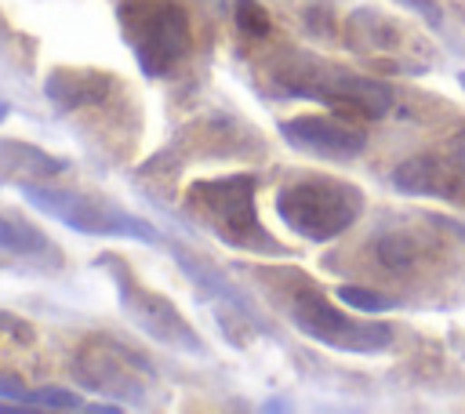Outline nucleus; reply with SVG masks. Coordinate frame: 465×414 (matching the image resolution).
<instances>
[{
	"instance_id": "nucleus-21",
	"label": "nucleus",
	"mask_w": 465,
	"mask_h": 414,
	"mask_svg": "<svg viewBox=\"0 0 465 414\" xmlns=\"http://www.w3.org/2000/svg\"><path fill=\"white\" fill-rule=\"evenodd\" d=\"M392 4H400V7L411 11V15H418L429 29H440V25H443V11H440L436 0H392Z\"/></svg>"
},
{
	"instance_id": "nucleus-23",
	"label": "nucleus",
	"mask_w": 465,
	"mask_h": 414,
	"mask_svg": "<svg viewBox=\"0 0 465 414\" xmlns=\"http://www.w3.org/2000/svg\"><path fill=\"white\" fill-rule=\"evenodd\" d=\"M22 385H25V381H22L15 370H0V396H4V399H11Z\"/></svg>"
},
{
	"instance_id": "nucleus-22",
	"label": "nucleus",
	"mask_w": 465,
	"mask_h": 414,
	"mask_svg": "<svg viewBox=\"0 0 465 414\" xmlns=\"http://www.w3.org/2000/svg\"><path fill=\"white\" fill-rule=\"evenodd\" d=\"M0 334H7V338H18V341H33V327H29L22 316H15V312H4V309H0Z\"/></svg>"
},
{
	"instance_id": "nucleus-10",
	"label": "nucleus",
	"mask_w": 465,
	"mask_h": 414,
	"mask_svg": "<svg viewBox=\"0 0 465 414\" xmlns=\"http://www.w3.org/2000/svg\"><path fill=\"white\" fill-rule=\"evenodd\" d=\"M436 222L440 218H425V225H407V222H392L385 218V225H378L367 240V251L374 269L381 276H396V280H411L429 258L432 251H443V243L436 240Z\"/></svg>"
},
{
	"instance_id": "nucleus-15",
	"label": "nucleus",
	"mask_w": 465,
	"mask_h": 414,
	"mask_svg": "<svg viewBox=\"0 0 465 414\" xmlns=\"http://www.w3.org/2000/svg\"><path fill=\"white\" fill-rule=\"evenodd\" d=\"M0 251L47 261L51 269L62 265V254H58L54 240L44 236V232H40L33 222H25V218H7V214H0Z\"/></svg>"
},
{
	"instance_id": "nucleus-4",
	"label": "nucleus",
	"mask_w": 465,
	"mask_h": 414,
	"mask_svg": "<svg viewBox=\"0 0 465 414\" xmlns=\"http://www.w3.org/2000/svg\"><path fill=\"white\" fill-rule=\"evenodd\" d=\"M272 211L287 232L305 243H331L345 236L367 211V196L360 185L334 174H294L272 196Z\"/></svg>"
},
{
	"instance_id": "nucleus-11",
	"label": "nucleus",
	"mask_w": 465,
	"mask_h": 414,
	"mask_svg": "<svg viewBox=\"0 0 465 414\" xmlns=\"http://www.w3.org/2000/svg\"><path fill=\"white\" fill-rule=\"evenodd\" d=\"M280 138L302 153V156H316V160H334V163H352L367 153V134L345 120L334 116H316V113H302V116H287L280 120Z\"/></svg>"
},
{
	"instance_id": "nucleus-18",
	"label": "nucleus",
	"mask_w": 465,
	"mask_h": 414,
	"mask_svg": "<svg viewBox=\"0 0 465 414\" xmlns=\"http://www.w3.org/2000/svg\"><path fill=\"white\" fill-rule=\"evenodd\" d=\"M334 298L363 316H378V312H389V309H400V298L392 294H381L374 287H363V283H338L334 287Z\"/></svg>"
},
{
	"instance_id": "nucleus-16",
	"label": "nucleus",
	"mask_w": 465,
	"mask_h": 414,
	"mask_svg": "<svg viewBox=\"0 0 465 414\" xmlns=\"http://www.w3.org/2000/svg\"><path fill=\"white\" fill-rule=\"evenodd\" d=\"M345 44L352 51H392L396 47V29L378 11L356 7L349 15V22H345Z\"/></svg>"
},
{
	"instance_id": "nucleus-8",
	"label": "nucleus",
	"mask_w": 465,
	"mask_h": 414,
	"mask_svg": "<svg viewBox=\"0 0 465 414\" xmlns=\"http://www.w3.org/2000/svg\"><path fill=\"white\" fill-rule=\"evenodd\" d=\"M69 374L80 389L116 403H142L156 381L153 363L113 334L84 338L69 360Z\"/></svg>"
},
{
	"instance_id": "nucleus-7",
	"label": "nucleus",
	"mask_w": 465,
	"mask_h": 414,
	"mask_svg": "<svg viewBox=\"0 0 465 414\" xmlns=\"http://www.w3.org/2000/svg\"><path fill=\"white\" fill-rule=\"evenodd\" d=\"M94 269L109 272L113 287H116V301H120V312L142 330L149 334L153 341H160L163 349H174V352H185V356H207V345L203 338L196 334V327L174 309V301L153 287H145L134 269L120 258V254H98L94 258Z\"/></svg>"
},
{
	"instance_id": "nucleus-13",
	"label": "nucleus",
	"mask_w": 465,
	"mask_h": 414,
	"mask_svg": "<svg viewBox=\"0 0 465 414\" xmlns=\"http://www.w3.org/2000/svg\"><path fill=\"white\" fill-rule=\"evenodd\" d=\"M461 167L443 156H432V153H421V156H411L403 160L396 171H392V185L407 196H432V200H454L461 196Z\"/></svg>"
},
{
	"instance_id": "nucleus-5",
	"label": "nucleus",
	"mask_w": 465,
	"mask_h": 414,
	"mask_svg": "<svg viewBox=\"0 0 465 414\" xmlns=\"http://www.w3.org/2000/svg\"><path fill=\"white\" fill-rule=\"evenodd\" d=\"M15 189L22 192V200L29 207H36L40 214L62 222L65 229H73L80 236L131 240V243H149V247L163 243V232L153 222H145L142 214L127 211L124 203H116L109 196H94L84 189H58L47 182H22Z\"/></svg>"
},
{
	"instance_id": "nucleus-2",
	"label": "nucleus",
	"mask_w": 465,
	"mask_h": 414,
	"mask_svg": "<svg viewBox=\"0 0 465 414\" xmlns=\"http://www.w3.org/2000/svg\"><path fill=\"white\" fill-rule=\"evenodd\" d=\"M185 214L203 232L232 251H247L258 258H291L294 251L280 243L258 218V174L232 171L214 178H196L185 189Z\"/></svg>"
},
{
	"instance_id": "nucleus-24",
	"label": "nucleus",
	"mask_w": 465,
	"mask_h": 414,
	"mask_svg": "<svg viewBox=\"0 0 465 414\" xmlns=\"http://www.w3.org/2000/svg\"><path fill=\"white\" fill-rule=\"evenodd\" d=\"M450 156H454V163H458L461 174H465V131L454 134V142H450Z\"/></svg>"
},
{
	"instance_id": "nucleus-9",
	"label": "nucleus",
	"mask_w": 465,
	"mask_h": 414,
	"mask_svg": "<svg viewBox=\"0 0 465 414\" xmlns=\"http://www.w3.org/2000/svg\"><path fill=\"white\" fill-rule=\"evenodd\" d=\"M163 243L171 247V258H174L178 269L189 276V283L196 287V294L211 305V312H214V320H218V327H222V334H225L229 345L243 349V345L251 341L254 330L272 338V323H269V316H265L262 309H254V301H251L232 280H225L211 261H203L200 254H193L185 243L167 240V236H163Z\"/></svg>"
},
{
	"instance_id": "nucleus-12",
	"label": "nucleus",
	"mask_w": 465,
	"mask_h": 414,
	"mask_svg": "<svg viewBox=\"0 0 465 414\" xmlns=\"http://www.w3.org/2000/svg\"><path fill=\"white\" fill-rule=\"evenodd\" d=\"M120 94H124L120 76L102 69H51L44 76V98L62 116H73L80 109H102Z\"/></svg>"
},
{
	"instance_id": "nucleus-25",
	"label": "nucleus",
	"mask_w": 465,
	"mask_h": 414,
	"mask_svg": "<svg viewBox=\"0 0 465 414\" xmlns=\"http://www.w3.org/2000/svg\"><path fill=\"white\" fill-rule=\"evenodd\" d=\"M7 116H11V105H7V102H4V98H0V123H4V120H7Z\"/></svg>"
},
{
	"instance_id": "nucleus-6",
	"label": "nucleus",
	"mask_w": 465,
	"mask_h": 414,
	"mask_svg": "<svg viewBox=\"0 0 465 414\" xmlns=\"http://www.w3.org/2000/svg\"><path fill=\"white\" fill-rule=\"evenodd\" d=\"M116 25L149 80L171 76L193 47V25L178 0H120Z\"/></svg>"
},
{
	"instance_id": "nucleus-27",
	"label": "nucleus",
	"mask_w": 465,
	"mask_h": 414,
	"mask_svg": "<svg viewBox=\"0 0 465 414\" xmlns=\"http://www.w3.org/2000/svg\"><path fill=\"white\" fill-rule=\"evenodd\" d=\"M461 84H465V73H461Z\"/></svg>"
},
{
	"instance_id": "nucleus-17",
	"label": "nucleus",
	"mask_w": 465,
	"mask_h": 414,
	"mask_svg": "<svg viewBox=\"0 0 465 414\" xmlns=\"http://www.w3.org/2000/svg\"><path fill=\"white\" fill-rule=\"evenodd\" d=\"M0 410H84V399L62 385H44V389L22 385L11 399H0Z\"/></svg>"
},
{
	"instance_id": "nucleus-3",
	"label": "nucleus",
	"mask_w": 465,
	"mask_h": 414,
	"mask_svg": "<svg viewBox=\"0 0 465 414\" xmlns=\"http://www.w3.org/2000/svg\"><path fill=\"white\" fill-rule=\"evenodd\" d=\"M269 87L276 98H305V102H323V105H341L352 109L363 120H381L392 113V87L341 69L312 51H280L269 62Z\"/></svg>"
},
{
	"instance_id": "nucleus-1",
	"label": "nucleus",
	"mask_w": 465,
	"mask_h": 414,
	"mask_svg": "<svg viewBox=\"0 0 465 414\" xmlns=\"http://www.w3.org/2000/svg\"><path fill=\"white\" fill-rule=\"evenodd\" d=\"M251 276L258 280V287L269 294V301L283 312V320L305 334L309 341L334 349V352H349V356H378L385 349H392L396 330L392 323L381 320H367L349 316L345 309H334V298L320 287V280H312L309 272H294V269H251Z\"/></svg>"
},
{
	"instance_id": "nucleus-20",
	"label": "nucleus",
	"mask_w": 465,
	"mask_h": 414,
	"mask_svg": "<svg viewBox=\"0 0 465 414\" xmlns=\"http://www.w3.org/2000/svg\"><path fill=\"white\" fill-rule=\"evenodd\" d=\"M232 18H236V25H240L247 36H254V40H262V36L272 33L269 11H265L258 0H232Z\"/></svg>"
},
{
	"instance_id": "nucleus-14",
	"label": "nucleus",
	"mask_w": 465,
	"mask_h": 414,
	"mask_svg": "<svg viewBox=\"0 0 465 414\" xmlns=\"http://www.w3.org/2000/svg\"><path fill=\"white\" fill-rule=\"evenodd\" d=\"M69 171V160L18 142V138H0V185H22V182H51Z\"/></svg>"
},
{
	"instance_id": "nucleus-19",
	"label": "nucleus",
	"mask_w": 465,
	"mask_h": 414,
	"mask_svg": "<svg viewBox=\"0 0 465 414\" xmlns=\"http://www.w3.org/2000/svg\"><path fill=\"white\" fill-rule=\"evenodd\" d=\"M302 25L312 40H331L334 36V0H305Z\"/></svg>"
},
{
	"instance_id": "nucleus-26",
	"label": "nucleus",
	"mask_w": 465,
	"mask_h": 414,
	"mask_svg": "<svg viewBox=\"0 0 465 414\" xmlns=\"http://www.w3.org/2000/svg\"><path fill=\"white\" fill-rule=\"evenodd\" d=\"M0 40H11V33H7V25L0 22Z\"/></svg>"
}]
</instances>
